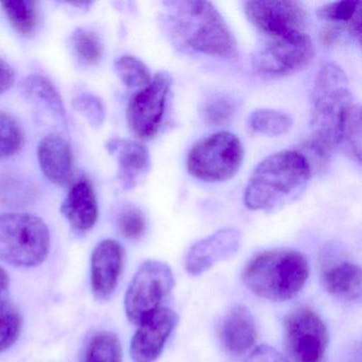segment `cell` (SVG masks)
<instances>
[{
  "instance_id": "cell-1",
  "label": "cell",
  "mask_w": 362,
  "mask_h": 362,
  "mask_svg": "<svg viewBox=\"0 0 362 362\" xmlns=\"http://www.w3.org/2000/svg\"><path fill=\"white\" fill-rule=\"evenodd\" d=\"M311 133L307 149L317 162H326L339 150L341 135L354 103L349 80L334 63L320 69L313 88Z\"/></svg>"
},
{
  "instance_id": "cell-2",
  "label": "cell",
  "mask_w": 362,
  "mask_h": 362,
  "mask_svg": "<svg viewBox=\"0 0 362 362\" xmlns=\"http://www.w3.org/2000/svg\"><path fill=\"white\" fill-rule=\"evenodd\" d=\"M310 177V162L302 152L272 154L254 169L245 190V206L266 213L279 211L304 192Z\"/></svg>"
},
{
  "instance_id": "cell-3",
  "label": "cell",
  "mask_w": 362,
  "mask_h": 362,
  "mask_svg": "<svg viewBox=\"0 0 362 362\" xmlns=\"http://www.w3.org/2000/svg\"><path fill=\"white\" fill-rule=\"evenodd\" d=\"M175 37L194 52L221 58L238 54L237 42L219 10L209 1L167 3Z\"/></svg>"
},
{
  "instance_id": "cell-4",
  "label": "cell",
  "mask_w": 362,
  "mask_h": 362,
  "mask_svg": "<svg viewBox=\"0 0 362 362\" xmlns=\"http://www.w3.org/2000/svg\"><path fill=\"white\" fill-rule=\"evenodd\" d=\"M308 276V260L293 250H270L256 254L243 271L245 287L255 296L273 302L294 298L304 288Z\"/></svg>"
},
{
  "instance_id": "cell-5",
  "label": "cell",
  "mask_w": 362,
  "mask_h": 362,
  "mask_svg": "<svg viewBox=\"0 0 362 362\" xmlns=\"http://www.w3.org/2000/svg\"><path fill=\"white\" fill-rule=\"evenodd\" d=\"M50 249V234L41 218L30 214L0 215V260L31 268L41 264Z\"/></svg>"
},
{
  "instance_id": "cell-6",
  "label": "cell",
  "mask_w": 362,
  "mask_h": 362,
  "mask_svg": "<svg viewBox=\"0 0 362 362\" xmlns=\"http://www.w3.org/2000/svg\"><path fill=\"white\" fill-rule=\"evenodd\" d=\"M243 148L240 139L220 131L199 141L188 154V173L203 182L217 183L234 177L240 169Z\"/></svg>"
},
{
  "instance_id": "cell-7",
  "label": "cell",
  "mask_w": 362,
  "mask_h": 362,
  "mask_svg": "<svg viewBox=\"0 0 362 362\" xmlns=\"http://www.w3.org/2000/svg\"><path fill=\"white\" fill-rule=\"evenodd\" d=\"M175 277L170 267L160 260H148L133 276L126 298L124 309L128 319L139 325L162 305L173 292Z\"/></svg>"
},
{
  "instance_id": "cell-8",
  "label": "cell",
  "mask_w": 362,
  "mask_h": 362,
  "mask_svg": "<svg viewBox=\"0 0 362 362\" xmlns=\"http://www.w3.org/2000/svg\"><path fill=\"white\" fill-rule=\"evenodd\" d=\"M285 346L294 362H321L328 346V330L310 307L300 306L284 322Z\"/></svg>"
},
{
  "instance_id": "cell-9",
  "label": "cell",
  "mask_w": 362,
  "mask_h": 362,
  "mask_svg": "<svg viewBox=\"0 0 362 362\" xmlns=\"http://www.w3.org/2000/svg\"><path fill=\"white\" fill-rule=\"evenodd\" d=\"M245 14L264 39L308 33V13L304 6L296 1H247Z\"/></svg>"
},
{
  "instance_id": "cell-10",
  "label": "cell",
  "mask_w": 362,
  "mask_h": 362,
  "mask_svg": "<svg viewBox=\"0 0 362 362\" xmlns=\"http://www.w3.org/2000/svg\"><path fill=\"white\" fill-rule=\"evenodd\" d=\"M173 86L168 73L156 74L145 88L137 90L129 101L127 119L137 139H153L160 130L166 109L167 97Z\"/></svg>"
},
{
  "instance_id": "cell-11",
  "label": "cell",
  "mask_w": 362,
  "mask_h": 362,
  "mask_svg": "<svg viewBox=\"0 0 362 362\" xmlns=\"http://www.w3.org/2000/svg\"><path fill=\"white\" fill-rule=\"evenodd\" d=\"M315 57L313 40L306 35L266 39L255 59V67L262 75L287 76L306 67Z\"/></svg>"
},
{
  "instance_id": "cell-12",
  "label": "cell",
  "mask_w": 362,
  "mask_h": 362,
  "mask_svg": "<svg viewBox=\"0 0 362 362\" xmlns=\"http://www.w3.org/2000/svg\"><path fill=\"white\" fill-rule=\"evenodd\" d=\"M177 323V313L166 307H162L144 320L131 341L130 353L133 361H156Z\"/></svg>"
},
{
  "instance_id": "cell-13",
  "label": "cell",
  "mask_w": 362,
  "mask_h": 362,
  "mask_svg": "<svg viewBox=\"0 0 362 362\" xmlns=\"http://www.w3.org/2000/svg\"><path fill=\"white\" fill-rule=\"evenodd\" d=\"M241 236L234 228H223L194 243L185 259V268L190 275H201L218 262L230 259L240 247Z\"/></svg>"
},
{
  "instance_id": "cell-14",
  "label": "cell",
  "mask_w": 362,
  "mask_h": 362,
  "mask_svg": "<svg viewBox=\"0 0 362 362\" xmlns=\"http://www.w3.org/2000/svg\"><path fill=\"white\" fill-rule=\"evenodd\" d=\"M126 252L113 239H105L95 247L90 260V283L95 296L109 298L117 287L124 272Z\"/></svg>"
},
{
  "instance_id": "cell-15",
  "label": "cell",
  "mask_w": 362,
  "mask_h": 362,
  "mask_svg": "<svg viewBox=\"0 0 362 362\" xmlns=\"http://www.w3.org/2000/svg\"><path fill=\"white\" fill-rule=\"evenodd\" d=\"M217 334L222 347L228 354L243 356L255 344L257 328L249 309L236 306L220 321Z\"/></svg>"
},
{
  "instance_id": "cell-16",
  "label": "cell",
  "mask_w": 362,
  "mask_h": 362,
  "mask_svg": "<svg viewBox=\"0 0 362 362\" xmlns=\"http://www.w3.org/2000/svg\"><path fill=\"white\" fill-rule=\"evenodd\" d=\"M39 160L45 177L54 185H69L74 175V154L71 145L63 135L52 133L42 139Z\"/></svg>"
},
{
  "instance_id": "cell-17",
  "label": "cell",
  "mask_w": 362,
  "mask_h": 362,
  "mask_svg": "<svg viewBox=\"0 0 362 362\" xmlns=\"http://www.w3.org/2000/svg\"><path fill=\"white\" fill-rule=\"evenodd\" d=\"M118 162V179L126 189L136 187L148 175L151 166L149 150L139 141L112 139L107 145Z\"/></svg>"
},
{
  "instance_id": "cell-18",
  "label": "cell",
  "mask_w": 362,
  "mask_h": 362,
  "mask_svg": "<svg viewBox=\"0 0 362 362\" xmlns=\"http://www.w3.org/2000/svg\"><path fill=\"white\" fill-rule=\"evenodd\" d=\"M322 281L328 293L339 300L356 302L361 298V268L344 258L324 259Z\"/></svg>"
},
{
  "instance_id": "cell-19",
  "label": "cell",
  "mask_w": 362,
  "mask_h": 362,
  "mask_svg": "<svg viewBox=\"0 0 362 362\" xmlns=\"http://www.w3.org/2000/svg\"><path fill=\"white\" fill-rule=\"evenodd\" d=\"M61 213L80 232L94 228L98 219V202L90 180L83 177L71 186L61 205Z\"/></svg>"
},
{
  "instance_id": "cell-20",
  "label": "cell",
  "mask_w": 362,
  "mask_h": 362,
  "mask_svg": "<svg viewBox=\"0 0 362 362\" xmlns=\"http://www.w3.org/2000/svg\"><path fill=\"white\" fill-rule=\"evenodd\" d=\"M361 1L343 0L325 4L317 9V16L326 24L334 25L345 29L349 37L361 39Z\"/></svg>"
},
{
  "instance_id": "cell-21",
  "label": "cell",
  "mask_w": 362,
  "mask_h": 362,
  "mask_svg": "<svg viewBox=\"0 0 362 362\" xmlns=\"http://www.w3.org/2000/svg\"><path fill=\"white\" fill-rule=\"evenodd\" d=\"M11 26L24 37H31L39 25V8L31 0H9L0 3Z\"/></svg>"
},
{
  "instance_id": "cell-22",
  "label": "cell",
  "mask_w": 362,
  "mask_h": 362,
  "mask_svg": "<svg viewBox=\"0 0 362 362\" xmlns=\"http://www.w3.org/2000/svg\"><path fill=\"white\" fill-rule=\"evenodd\" d=\"M292 118L276 110L260 109L250 114L247 128L253 134L276 137L286 134L291 129Z\"/></svg>"
},
{
  "instance_id": "cell-23",
  "label": "cell",
  "mask_w": 362,
  "mask_h": 362,
  "mask_svg": "<svg viewBox=\"0 0 362 362\" xmlns=\"http://www.w3.org/2000/svg\"><path fill=\"white\" fill-rule=\"evenodd\" d=\"M37 198L35 185L16 175L0 177V203L8 207H24L33 204Z\"/></svg>"
},
{
  "instance_id": "cell-24",
  "label": "cell",
  "mask_w": 362,
  "mask_h": 362,
  "mask_svg": "<svg viewBox=\"0 0 362 362\" xmlns=\"http://www.w3.org/2000/svg\"><path fill=\"white\" fill-rule=\"evenodd\" d=\"M20 88L27 97L43 101L57 116L64 117L65 107L62 98L49 80L43 76H29L21 82Z\"/></svg>"
},
{
  "instance_id": "cell-25",
  "label": "cell",
  "mask_w": 362,
  "mask_h": 362,
  "mask_svg": "<svg viewBox=\"0 0 362 362\" xmlns=\"http://www.w3.org/2000/svg\"><path fill=\"white\" fill-rule=\"evenodd\" d=\"M84 362H122V343L115 334L101 332L88 343Z\"/></svg>"
},
{
  "instance_id": "cell-26",
  "label": "cell",
  "mask_w": 362,
  "mask_h": 362,
  "mask_svg": "<svg viewBox=\"0 0 362 362\" xmlns=\"http://www.w3.org/2000/svg\"><path fill=\"white\" fill-rule=\"evenodd\" d=\"M23 317L14 303L0 298V353L9 349L20 338Z\"/></svg>"
},
{
  "instance_id": "cell-27",
  "label": "cell",
  "mask_w": 362,
  "mask_h": 362,
  "mask_svg": "<svg viewBox=\"0 0 362 362\" xmlns=\"http://www.w3.org/2000/svg\"><path fill=\"white\" fill-rule=\"evenodd\" d=\"M25 145V132L16 118L0 111V160L16 156Z\"/></svg>"
},
{
  "instance_id": "cell-28",
  "label": "cell",
  "mask_w": 362,
  "mask_h": 362,
  "mask_svg": "<svg viewBox=\"0 0 362 362\" xmlns=\"http://www.w3.org/2000/svg\"><path fill=\"white\" fill-rule=\"evenodd\" d=\"M115 71L122 83L129 88H145L151 82V73L147 65L132 56H124L115 63Z\"/></svg>"
},
{
  "instance_id": "cell-29",
  "label": "cell",
  "mask_w": 362,
  "mask_h": 362,
  "mask_svg": "<svg viewBox=\"0 0 362 362\" xmlns=\"http://www.w3.org/2000/svg\"><path fill=\"white\" fill-rule=\"evenodd\" d=\"M339 150L360 163L361 156V109L354 105L347 116L341 135Z\"/></svg>"
},
{
  "instance_id": "cell-30",
  "label": "cell",
  "mask_w": 362,
  "mask_h": 362,
  "mask_svg": "<svg viewBox=\"0 0 362 362\" xmlns=\"http://www.w3.org/2000/svg\"><path fill=\"white\" fill-rule=\"evenodd\" d=\"M73 44L76 52L84 62L90 65L100 62L103 54V46L96 33L86 29H78L74 33Z\"/></svg>"
},
{
  "instance_id": "cell-31",
  "label": "cell",
  "mask_w": 362,
  "mask_h": 362,
  "mask_svg": "<svg viewBox=\"0 0 362 362\" xmlns=\"http://www.w3.org/2000/svg\"><path fill=\"white\" fill-rule=\"evenodd\" d=\"M236 113V103L230 97L216 96L206 103L204 118L211 126L221 127L230 124Z\"/></svg>"
},
{
  "instance_id": "cell-32",
  "label": "cell",
  "mask_w": 362,
  "mask_h": 362,
  "mask_svg": "<svg viewBox=\"0 0 362 362\" xmlns=\"http://www.w3.org/2000/svg\"><path fill=\"white\" fill-rule=\"evenodd\" d=\"M118 230L124 238L139 240L146 230V219L143 211L139 207H124L118 218Z\"/></svg>"
},
{
  "instance_id": "cell-33",
  "label": "cell",
  "mask_w": 362,
  "mask_h": 362,
  "mask_svg": "<svg viewBox=\"0 0 362 362\" xmlns=\"http://www.w3.org/2000/svg\"><path fill=\"white\" fill-rule=\"evenodd\" d=\"M73 107L94 128H99L105 122V107L103 101L94 95H79L74 99Z\"/></svg>"
},
{
  "instance_id": "cell-34",
  "label": "cell",
  "mask_w": 362,
  "mask_h": 362,
  "mask_svg": "<svg viewBox=\"0 0 362 362\" xmlns=\"http://www.w3.org/2000/svg\"><path fill=\"white\" fill-rule=\"evenodd\" d=\"M245 362H288L279 351L268 345H260L251 351Z\"/></svg>"
},
{
  "instance_id": "cell-35",
  "label": "cell",
  "mask_w": 362,
  "mask_h": 362,
  "mask_svg": "<svg viewBox=\"0 0 362 362\" xmlns=\"http://www.w3.org/2000/svg\"><path fill=\"white\" fill-rule=\"evenodd\" d=\"M16 81L13 69L5 61L0 60V95L7 92Z\"/></svg>"
},
{
  "instance_id": "cell-36",
  "label": "cell",
  "mask_w": 362,
  "mask_h": 362,
  "mask_svg": "<svg viewBox=\"0 0 362 362\" xmlns=\"http://www.w3.org/2000/svg\"><path fill=\"white\" fill-rule=\"evenodd\" d=\"M9 285V275H8L7 271L0 266V296L7 291Z\"/></svg>"
},
{
  "instance_id": "cell-37",
  "label": "cell",
  "mask_w": 362,
  "mask_h": 362,
  "mask_svg": "<svg viewBox=\"0 0 362 362\" xmlns=\"http://www.w3.org/2000/svg\"><path fill=\"white\" fill-rule=\"evenodd\" d=\"M359 360H360V358H359V359H358V361H354V362H359Z\"/></svg>"
}]
</instances>
